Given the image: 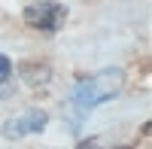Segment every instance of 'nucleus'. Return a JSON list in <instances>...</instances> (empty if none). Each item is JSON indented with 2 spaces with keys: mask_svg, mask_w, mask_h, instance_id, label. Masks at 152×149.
<instances>
[{
  "mask_svg": "<svg viewBox=\"0 0 152 149\" xmlns=\"http://www.w3.org/2000/svg\"><path fill=\"white\" fill-rule=\"evenodd\" d=\"M125 85V73L119 67H110V70H100V73H91V76H85L79 85L73 88L70 94V104L79 116L91 113L97 110L100 104H107L110 97H116Z\"/></svg>",
  "mask_w": 152,
  "mask_h": 149,
  "instance_id": "obj_1",
  "label": "nucleus"
},
{
  "mask_svg": "<svg viewBox=\"0 0 152 149\" xmlns=\"http://www.w3.org/2000/svg\"><path fill=\"white\" fill-rule=\"evenodd\" d=\"M64 21H67V6L55 3V0H40V3H31L24 9V24L37 28V31H46V34L58 31Z\"/></svg>",
  "mask_w": 152,
  "mask_h": 149,
  "instance_id": "obj_2",
  "label": "nucleus"
},
{
  "mask_svg": "<svg viewBox=\"0 0 152 149\" xmlns=\"http://www.w3.org/2000/svg\"><path fill=\"white\" fill-rule=\"evenodd\" d=\"M46 122H49L46 110H28V113L9 119L3 125V137L6 140H21V137H28V134H40L46 128Z\"/></svg>",
  "mask_w": 152,
  "mask_h": 149,
  "instance_id": "obj_3",
  "label": "nucleus"
},
{
  "mask_svg": "<svg viewBox=\"0 0 152 149\" xmlns=\"http://www.w3.org/2000/svg\"><path fill=\"white\" fill-rule=\"evenodd\" d=\"M21 73L28 85H46L49 82V67H34V64H21Z\"/></svg>",
  "mask_w": 152,
  "mask_h": 149,
  "instance_id": "obj_4",
  "label": "nucleus"
},
{
  "mask_svg": "<svg viewBox=\"0 0 152 149\" xmlns=\"http://www.w3.org/2000/svg\"><path fill=\"white\" fill-rule=\"evenodd\" d=\"M9 76H12V64H9V58H6L3 52H0V85H3Z\"/></svg>",
  "mask_w": 152,
  "mask_h": 149,
  "instance_id": "obj_5",
  "label": "nucleus"
},
{
  "mask_svg": "<svg viewBox=\"0 0 152 149\" xmlns=\"http://www.w3.org/2000/svg\"><path fill=\"white\" fill-rule=\"evenodd\" d=\"M76 149H100V143L97 140H85V143H79Z\"/></svg>",
  "mask_w": 152,
  "mask_h": 149,
  "instance_id": "obj_6",
  "label": "nucleus"
}]
</instances>
